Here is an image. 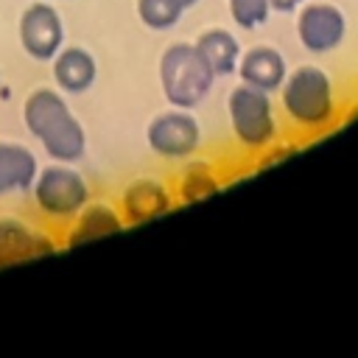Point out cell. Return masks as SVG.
Segmentation results:
<instances>
[{
    "label": "cell",
    "instance_id": "1",
    "mask_svg": "<svg viewBox=\"0 0 358 358\" xmlns=\"http://www.w3.org/2000/svg\"><path fill=\"white\" fill-rule=\"evenodd\" d=\"M22 120H25V129L42 143L50 159L76 162L84 157V148H87L84 126L76 120L67 101L56 90H48V87L34 90L25 98Z\"/></svg>",
    "mask_w": 358,
    "mask_h": 358
},
{
    "label": "cell",
    "instance_id": "2",
    "mask_svg": "<svg viewBox=\"0 0 358 358\" xmlns=\"http://www.w3.org/2000/svg\"><path fill=\"white\" fill-rule=\"evenodd\" d=\"M282 109L288 120L299 129H324L336 115L333 81L322 67L305 64L285 76L282 81Z\"/></svg>",
    "mask_w": 358,
    "mask_h": 358
},
{
    "label": "cell",
    "instance_id": "3",
    "mask_svg": "<svg viewBox=\"0 0 358 358\" xmlns=\"http://www.w3.org/2000/svg\"><path fill=\"white\" fill-rule=\"evenodd\" d=\"M159 84L171 106L193 109L199 106L215 84V73L207 67L196 45L176 42L159 59Z\"/></svg>",
    "mask_w": 358,
    "mask_h": 358
},
{
    "label": "cell",
    "instance_id": "4",
    "mask_svg": "<svg viewBox=\"0 0 358 358\" xmlns=\"http://www.w3.org/2000/svg\"><path fill=\"white\" fill-rule=\"evenodd\" d=\"M227 115L235 140L249 151H263L277 137V117L268 92L241 84L227 98Z\"/></svg>",
    "mask_w": 358,
    "mask_h": 358
},
{
    "label": "cell",
    "instance_id": "5",
    "mask_svg": "<svg viewBox=\"0 0 358 358\" xmlns=\"http://www.w3.org/2000/svg\"><path fill=\"white\" fill-rule=\"evenodd\" d=\"M31 187L36 207L50 218H76V213L90 201V187L70 162L42 168Z\"/></svg>",
    "mask_w": 358,
    "mask_h": 358
},
{
    "label": "cell",
    "instance_id": "6",
    "mask_svg": "<svg viewBox=\"0 0 358 358\" xmlns=\"http://www.w3.org/2000/svg\"><path fill=\"white\" fill-rule=\"evenodd\" d=\"M148 148L165 159H185L196 154L201 143L199 120L187 109H171L165 115H157L145 129Z\"/></svg>",
    "mask_w": 358,
    "mask_h": 358
},
{
    "label": "cell",
    "instance_id": "7",
    "mask_svg": "<svg viewBox=\"0 0 358 358\" xmlns=\"http://www.w3.org/2000/svg\"><path fill=\"white\" fill-rule=\"evenodd\" d=\"M20 42L36 62H50L64 45V22L50 3H34L20 17Z\"/></svg>",
    "mask_w": 358,
    "mask_h": 358
},
{
    "label": "cell",
    "instance_id": "8",
    "mask_svg": "<svg viewBox=\"0 0 358 358\" xmlns=\"http://www.w3.org/2000/svg\"><path fill=\"white\" fill-rule=\"evenodd\" d=\"M296 36L310 53H330L347 36V17L333 3H310L299 11Z\"/></svg>",
    "mask_w": 358,
    "mask_h": 358
},
{
    "label": "cell",
    "instance_id": "9",
    "mask_svg": "<svg viewBox=\"0 0 358 358\" xmlns=\"http://www.w3.org/2000/svg\"><path fill=\"white\" fill-rule=\"evenodd\" d=\"M173 207L171 190L157 179H134L123 190V221L126 224H143L165 215Z\"/></svg>",
    "mask_w": 358,
    "mask_h": 358
},
{
    "label": "cell",
    "instance_id": "10",
    "mask_svg": "<svg viewBox=\"0 0 358 358\" xmlns=\"http://www.w3.org/2000/svg\"><path fill=\"white\" fill-rule=\"evenodd\" d=\"M238 73H241L243 84L257 87L263 92H274L282 87V81L288 76V64L280 50H274L268 45H257L238 59Z\"/></svg>",
    "mask_w": 358,
    "mask_h": 358
},
{
    "label": "cell",
    "instance_id": "11",
    "mask_svg": "<svg viewBox=\"0 0 358 358\" xmlns=\"http://www.w3.org/2000/svg\"><path fill=\"white\" fill-rule=\"evenodd\" d=\"M50 62H53V78L64 92L81 95L95 84L98 62L90 50H84L78 45L76 48H62Z\"/></svg>",
    "mask_w": 358,
    "mask_h": 358
},
{
    "label": "cell",
    "instance_id": "12",
    "mask_svg": "<svg viewBox=\"0 0 358 358\" xmlns=\"http://www.w3.org/2000/svg\"><path fill=\"white\" fill-rule=\"evenodd\" d=\"M53 246L48 238H42L39 232L28 229L20 221L3 218L0 221V266L8 263H20V260H31L39 255H48Z\"/></svg>",
    "mask_w": 358,
    "mask_h": 358
},
{
    "label": "cell",
    "instance_id": "13",
    "mask_svg": "<svg viewBox=\"0 0 358 358\" xmlns=\"http://www.w3.org/2000/svg\"><path fill=\"white\" fill-rule=\"evenodd\" d=\"M39 173L36 157L20 143H0V196L28 190Z\"/></svg>",
    "mask_w": 358,
    "mask_h": 358
},
{
    "label": "cell",
    "instance_id": "14",
    "mask_svg": "<svg viewBox=\"0 0 358 358\" xmlns=\"http://www.w3.org/2000/svg\"><path fill=\"white\" fill-rule=\"evenodd\" d=\"M196 50L201 53V59L207 62V67L218 76H232L238 70V59H241V45L238 39L224 31V28H210L204 31L196 42Z\"/></svg>",
    "mask_w": 358,
    "mask_h": 358
},
{
    "label": "cell",
    "instance_id": "15",
    "mask_svg": "<svg viewBox=\"0 0 358 358\" xmlns=\"http://www.w3.org/2000/svg\"><path fill=\"white\" fill-rule=\"evenodd\" d=\"M123 229V215L115 213L109 204H84L78 213H76V227L70 229V238L67 243L76 246V243H87V241H98V238H106V235H115Z\"/></svg>",
    "mask_w": 358,
    "mask_h": 358
},
{
    "label": "cell",
    "instance_id": "16",
    "mask_svg": "<svg viewBox=\"0 0 358 358\" xmlns=\"http://www.w3.org/2000/svg\"><path fill=\"white\" fill-rule=\"evenodd\" d=\"M218 187H221V185H218V176H215L213 168L204 165V162H196V165L185 168V173H182V179H179V196H182L185 204L201 201V199L213 196Z\"/></svg>",
    "mask_w": 358,
    "mask_h": 358
},
{
    "label": "cell",
    "instance_id": "17",
    "mask_svg": "<svg viewBox=\"0 0 358 358\" xmlns=\"http://www.w3.org/2000/svg\"><path fill=\"white\" fill-rule=\"evenodd\" d=\"M185 8L179 0H137V17L151 31H171L182 20Z\"/></svg>",
    "mask_w": 358,
    "mask_h": 358
},
{
    "label": "cell",
    "instance_id": "18",
    "mask_svg": "<svg viewBox=\"0 0 358 358\" xmlns=\"http://www.w3.org/2000/svg\"><path fill=\"white\" fill-rule=\"evenodd\" d=\"M227 6H229V14H232L235 25H241V28L263 25L268 11H271L268 0H227Z\"/></svg>",
    "mask_w": 358,
    "mask_h": 358
},
{
    "label": "cell",
    "instance_id": "19",
    "mask_svg": "<svg viewBox=\"0 0 358 358\" xmlns=\"http://www.w3.org/2000/svg\"><path fill=\"white\" fill-rule=\"evenodd\" d=\"M268 3H271V8H274V11H282V14H288V11L299 8L305 0H268Z\"/></svg>",
    "mask_w": 358,
    "mask_h": 358
},
{
    "label": "cell",
    "instance_id": "20",
    "mask_svg": "<svg viewBox=\"0 0 358 358\" xmlns=\"http://www.w3.org/2000/svg\"><path fill=\"white\" fill-rule=\"evenodd\" d=\"M196 3H199V0H179V6H182V8H185V11H187V8H193V6H196Z\"/></svg>",
    "mask_w": 358,
    "mask_h": 358
}]
</instances>
